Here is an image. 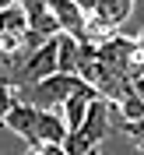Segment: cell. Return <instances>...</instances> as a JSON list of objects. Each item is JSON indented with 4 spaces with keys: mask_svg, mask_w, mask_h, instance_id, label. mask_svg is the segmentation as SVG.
I'll return each mask as SVG.
<instances>
[{
    "mask_svg": "<svg viewBox=\"0 0 144 155\" xmlns=\"http://www.w3.org/2000/svg\"><path fill=\"white\" fill-rule=\"evenodd\" d=\"M53 4V11H56L60 18V28L70 32V35H85V25H88V7H81L77 0H49Z\"/></svg>",
    "mask_w": 144,
    "mask_h": 155,
    "instance_id": "obj_6",
    "label": "cell"
},
{
    "mask_svg": "<svg viewBox=\"0 0 144 155\" xmlns=\"http://www.w3.org/2000/svg\"><path fill=\"white\" fill-rule=\"evenodd\" d=\"M56 64H60V71H67V74H77V67H81V39H77V35H70V32H60Z\"/></svg>",
    "mask_w": 144,
    "mask_h": 155,
    "instance_id": "obj_7",
    "label": "cell"
},
{
    "mask_svg": "<svg viewBox=\"0 0 144 155\" xmlns=\"http://www.w3.org/2000/svg\"><path fill=\"white\" fill-rule=\"evenodd\" d=\"M113 120H116V102H109L106 95L95 99L91 109H88V116H85V124L77 127V130H70L67 152H63V155H81V152L98 148V145H102V137L113 130Z\"/></svg>",
    "mask_w": 144,
    "mask_h": 155,
    "instance_id": "obj_1",
    "label": "cell"
},
{
    "mask_svg": "<svg viewBox=\"0 0 144 155\" xmlns=\"http://www.w3.org/2000/svg\"><path fill=\"white\" fill-rule=\"evenodd\" d=\"M4 127H11L18 137H25L28 152H39L42 137H39V106H35V102H28V99L18 95L14 106L7 109V116H4Z\"/></svg>",
    "mask_w": 144,
    "mask_h": 155,
    "instance_id": "obj_5",
    "label": "cell"
},
{
    "mask_svg": "<svg viewBox=\"0 0 144 155\" xmlns=\"http://www.w3.org/2000/svg\"><path fill=\"white\" fill-rule=\"evenodd\" d=\"M134 11V0H95V7L88 11V25L81 39H95L102 42L106 35H113Z\"/></svg>",
    "mask_w": 144,
    "mask_h": 155,
    "instance_id": "obj_3",
    "label": "cell"
},
{
    "mask_svg": "<svg viewBox=\"0 0 144 155\" xmlns=\"http://www.w3.org/2000/svg\"><path fill=\"white\" fill-rule=\"evenodd\" d=\"M137 46H141V49H144V28H141V35H137Z\"/></svg>",
    "mask_w": 144,
    "mask_h": 155,
    "instance_id": "obj_11",
    "label": "cell"
},
{
    "mask_svg": "<svg viewBox=\"0 0 144 155\" xmlns=\"http://www.w3.org/2000/svg\"><path fill=\"white\" fill-rule=\"evenodd\" d=\"M81 85H85V78H81V74L56 71V74L42 78V81H35V85L18 88V95H21V99H28V102H35L39 109H60V106H63V102H67V99L74 95Z\"/></svg>",
    "mask_w": 144,
    "mask_h": 155,
    "instance_id": "obj_2",
    "label": "cell"
},
{
    "mask_svg": "<svg viewBox=\"0 0 144 155\" xmlns=\"http://www.w3.org/2000/svg\"><path fill=\"white\" fill-rule=\"evenodd\" d=\"M77 4H81V7H88V11L95 7V0H77Z\"/></svg>",
    "mask_w": 144,
    "mask_h": 155,
    "instance_id": "obj_10",
    "label": "cell"
},
{
    "mask_svg": "<svg viewBox=\"0 0 144 155\" xmlns=\"http://www.w3.org/2000/svg\"><path fill=\"white\" fill-rule=\"evenodd\" d=\"M130 85H134V92L144 99V74H137V78H130Z\"/></svg>",
    "mask_w": 144,
    "mask_h": 155,
    "instance_id": "obj_9",
    "label": "cell"
},
{
    "mask_svg": "<svg viewBox=\"0 0 144 155\" xmlns=\"http://www.w3.org/2000/svg\"><path fill=\"white\" fill-rule=\"evenodd\" d=\"M56 49H60V35L46 39V42L35 46V49H25V60H21V67H18V88L35 85V81H42V78L56 74V71H60ZM18 88H14V92H18Z\"/></svg>",
    "mask_w": 144,
    "mask_h": 155,
    "instance_id": "obj_4",
    "label": "cell"
},
{
    "mask_svg": "<svg viewBox=\"0 0 144 155\" xmlns=\"http://www.w3.org/2000/svg\"><path fill=\"white\" fill-rule=\"evenodd\" d=\"M14 99H18V92L11 85H0V127H4V116H7V109L14 106Z\"/></svg>",
    "mask_w": 144,
    "mask_h": 155,
    "instance_id": "obj_8",
    "label": "cell"
}]
</instances>
